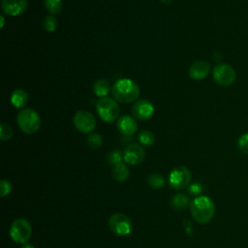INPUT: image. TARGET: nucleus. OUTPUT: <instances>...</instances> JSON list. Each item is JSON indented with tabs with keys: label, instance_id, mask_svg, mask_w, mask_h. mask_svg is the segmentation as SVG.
Instances as JSON below:
<instances>
[{
	"label": "nucleus",
	"instance_id": "nucleus-1",
	"mask_svg": "<svg viewBox=\"0 0 248 248\" xmlns=\"http://www.w3.org/2000/svg\"><path fill=\"white\" fill-rule=\"evenodd\" d=\"M190 210L193 219L204 225L211 221L215 213V205L213 201L207 196H199L190 202Z\"/></svg>",
	"mask_w": 248,
	"mask_h": 248
},
{
	"label": "nucleus",
	"instance_id": "nucleus-2",
	"mask_svg": "<svg viewBox=\"0 0 248 248\" xmlns=\"http://www.w3.org/2000/svg\"><path fill=\"white\" fill-rule=\"evenodd\" d=\"M112 95L120 103H132L138 99L140 90L139 85L132 79L120 78L112 86Z\"/></svg>",
	"mask_w": 248,
	"mask_h": 248
},
{
	"label": "nucleus",
	"instance_id": "nucleus-3",
	"mask_svg": "<svg viewBox=\"0 0 248 248\" xmlns=\"http://www.w3.org/2000/svg\"><path fill=\"white\" fill-rule=\"evenodd\" d=\"M19 129L28 135L36 133L41 126V117L39 113L30 108L21 109L16 116Z\"/></svg>",
	"mask_w": 248,
	"mask_h": 248
},
{
	"label": "nucleus",
	"instance_id": "nucleus-4",
	"mask_svg": "<svg viewBox=\"0 0 248 248\" xmlns=\"http://www.w3.org/2000/svg\"><path fill=\"white\" fill-rule=\"evenodd\" d=\"M96 109L101 119L108 123L118 119L120 113V108L117 102L108 97L100 98L96 103Z\"/></svg>",
	"mask_w": 248,
	"mask_h": 248
},
{
	"label": "nucleus",
	"instance_id": "nucleus-5",
	"mask_svg": "<svg viewBox=\"0 0 248 248\" xmlns=\"http://www.w3.org/2000/svg\"><path fill=\"white\" fill-rule=\"evenodd\" d=\"M32 234V228L28 221L23 218L15 220L10 228L11 238L17 243H26Z\"/></svg>",
	"mask_w": 248,
	"mask_h": 248
},
{
	"label": "nucleus",
	"instance_id": "nucleus-6",
	"mask_svg": "<svg viewBox=\"0 0 248 248\" xmlns=\"http://www.w3.org/2000/svg\"><path fill=\"white\" fill-rule=\"evenodd\" d=\"M191 181V172L184 166L174 167L169 175V182L172 189L182 190L189 186Z\"/></svg>",
	"mask_w": 248,
	"mask_h": 248
},
{
	"label": "nucleus",
	"instance_id": "nucleus-7",
	"mask_svg": "<svg viewBox=\"0 0 248 248\" xmlns=\"http://www.w3.org/2000/svg\"><path fill=\"white\" fill-rule=\"evenodd\" d=\"M108 226L113 233L126 236L132 232V221L124 213H114L109 217Z\"/></svg>",
	"mask_w": 248,
	"mask_h": 248
},
{
	"label": "nucleus",
	"instance_id": "nucleus-8",
	"mask_svg": "<svg viewBox=\"0 0 248 248\" xmlns=\"http://www.w3.org/2000/svg\"><path fill=\"white\" fill-rule=\"evenodd\" d=\"M73 123L76 129L80 133L90 134L96 127V118L87 110H79L75 113Z\"/></svg>",
	"mask_w": 248,
	"mask_h": 248
},
{
	"label": "nucleus",
	"instance_id": "nucleus-9",
	"mask_svg": "<svg viewBox=\"0 0 248 248\" xmlns=\"http://www.w3.org/2000/svg\"><path fill=\"white\" fill-rule=\"evenodd\" d=\"M212 76L214 81L222 86L231 85L236 79V72L231 65L228 64H219L215 66Z\"/></svg>",
	"mask_w": 248,
	"mask_h": 248
},
{
	"label": "nucleus",
	"instance_id": "nucleus-10",
	"mask_svg": "<svg viewBox=\"0 0 248 248\" xmlns=\"http://www.w3.org/2000/svg\"><path fill=\"white\" fill-rule=\"evenodd\" d=\"M132 114L134 118L137 120L144 121L150 118L154 113V106L153 104L145 99H140L134 103L131 108Z\"/></svg>",
	"mask_w": 248,
	"mask_h": 248
},
{
	"label": "nucleus",
	"instance_id": "nucleus-11",
	"mask_svg": "<svg viewBox=\"0 0 248 248\" xmlns=\"http://www.w3.org/2000/svg\"><path fill=\"white\" fill-rule=\"evenodd\" d=\"M145 158L144 148L138 143L129 144L123 152V159L127 164L139 165L143 162Z\"/></svg>",
	"mask_w": 248,
	"mask_h": 248
},
{
	"label": "nucleus",
	"instance_id": "nucleus-12",
	"mask_svg": "<svg viewBox=\"0 0 248 248\" xmlns=\"http://www.w3.org/2000/svg\"><path fill=\"white\" fill-rule=\"evenodd\" d=\"M1 8L8 16H19L27 9V0H2Z\"/></svg>",
	"mask_w": 248,
	"mask_h": 248
},
{
	"label": "nucleus",
	"instance_id": "nucleus-13",
	"mask_svg": "<svg viewBox=\"0 0 248 248\" xmlns=\"http://www.w3.org/2000/svg\"><path fill=\"white\" fill-rule=\"evenodd\" d=\"M210 72V64L206 60H197L189 68V76L194 80L204 79Z\"/></svg>",
	"mask_w": 248,
	"mask_h": 248
},
{
	"label": "nucleus",
	"instance_id": "nucleus-14",
	"mask_svg": "<svg viewBox=\"0 0 248 248\" xmlns=\"http://www.w3.org/2000/svg\"><path fill=\"white\" fill-rule=\"evenodd\" d=\"M116 127L118 131L124 136H132L138 129V123L136 118L130 115H122L116 121Z\"/></svg>",
	"mask_w": 248,
	"mask_h": 248
},
{
	"label": "nucleus",
	"instance_id": "nucleus-15",
	"mask_svg": "<svg viewBox=\"0 0 248 248\" xmlns=\"http://www.w3.org/2000/svg\"><path fill=\"white\" fill-rule=\"evenodd\" d=\"M29 100L27 92L22 88L15 89L11 95V104L15 108H22Z\"/></svg>",
	"mask_w": 248,
	"mask_h": 248
},
{
	"label": "nucleus",
	"instance_id": "nucleus-16",
	"mask_svg": "<svg viewBox=\"0 0 248 248\" xmlns=\"http://www.w3.org/2000/svg\"><path fill=\"white\" fill-rule=\"evenodd\" d=\"M111 173H112V177L115 180H117L119 182H123V181H126L129 178L130 170L125 164L119 163V164H116L112 167Z\"/></svg>",
	"mask_w": 248,
	"mask_h": 248
},
{
	"label": "nucleus",
	"instance_id": "nucleus-17",
	"mask_svg": "<svg viewBox=\"0 0 248 248\" xmlns=\"http://www.w3.org/2000/svg\"><path fill=\"white\" fill-rule=\"evenodd\" d=\"M109 90H110L109 83L105 78H99L93 84V91H94L95 95L99 98L107 97Z\"/></svg>",
	"mask_w": 248,
	"mask_h": 248
},
{
	"label": "nucleus",
	"instance_id": "nucleus-18",
	"mask_svg": "<svg viewBox=\"0 0 248 248\" xmlns=\"http://www.w3.org/2000/svg\"><path fill=\"white\" fill-rule=\"evenodd\" d=\"M138 139H139L140 143L144 146H151L155 141L154 134L148 130L140 131L138 136Z\"/></svg>",
	"mask_w": 248,
	"mask_h": 248
},
{
	"label": "nucleus",
	"instance_id": "nucleus-19",
	"mask_svg": "<svg viewBox=\"0 0 248 248\" xmlns=\"http://www.w3.org/2000/svg\"><path fill=\"white\" fill-rule=\"evenodd\" d=\"M44 4L46 9L53 15L59 14L63 9L62 0H44Z\"/></svg>",
	"mask_w": 248,
	"mask_h": 248
},
{
	"label": "nucleus",
	"instance_id": "nucleus-20",
	"mask_svg": "<svg viewBox=\"0 0 248 248\" xmlns=\"http://www.w3.org/2000/svg\"><path fill=\"white\" fill-rule=\"evenodd\" d=\"M171 203H172V205L175 209L182 210V209H184L185 207L188 206V204L190 203V201H189V198L186 195L177 194L172 198V202Z\"/></svg>",
	"mask_w": 248,
	"mask_h": 248
},
{
	"label": "nucleus",
	"instance_id": "nucleus-21",
	"mask_svg": "<svg viewBox=\"0 0 248 248\" xmlns=\"http://www.w3.org/2000/svg\"><path fill=\"white\" fill-rule=\"evenodd\" d=\"M147 181H148L149 186L155 190H160V189L164 188V186H165V180H164L163 176H161L158 173H152L148 177Z\"/></svg>",
	"mask_w": 248,
	"mask_h": 248
},
{
	"label": "nucleus",
	"instance_id": "nucleus-22",
	"mask_svg": "<svg viewBox=\"0 0 248 248\" xmlns=\"http://www.w3.org/2000/svg\"><path fill=\"white\" fill-rule=\"evenodd\" d=\"M86 142L90 148L98 149L103 144V139L97 133H90L86 139Z\"/></svg>",
	"mask_w": 248,
	"mask_h": 248
},
{
	"label": "nucleus",
	"instance_id": "nucleus-23",
	"mask_svg": "<svg viewBox=\"0 0 248 248\" xmlns=\"http://www.w3.org/2000/svg\"><path fill=\"white\" fill-rule=\"evenodd\" d=\"M13 135H14V132H13L12 127L10 125H8L7 123L2 122L0 124V140L2 141L9 140L12 139Z\"/></svg>",
	"mask_w": 248,
	"mask_h": 248
},
{
	"label": "nucleus",
	"instance_id": "nucleus-24",
	"mask_svg": "<svg viewBox=\"0 0 248 248\" xmlns=\"http://www.w3.org/2000/svg\"><path fill=\"white\" fill-rule=\"evenodd\" d=\"M43 27L47 32H53L57 27V20L52 16H47L43 20Z\"/></svg>",
	"mask_w": 248,
	"mask_h": 248
},
{
	"label": "nucleus",
	"instance_id": "nucleus-25",
	"mask_svg": "<svg viewBox=\"0 0 248 248\" xmlns=\"http://www.w3.org/2000/svg\"><path fill=\"white\" fill-rule=\"evenodd\" d=\"M108 161L111 164V165H116L119 163H122L123 159V153L120 150H112L107 157Z\"/></svg>",
	"mask_w": 248,
	"mask_h": 248
},
{
	"label": "nucleus",
	"instance_id": "nucleus-26",
	"mask_svg": "<svg viewBox=\"0 0 248 248\" xmlns=\"http://www.w3.org/2000/svg\"><path fill=\"white\" fill-rule=\"evenodd\" d=\"M237 146L242 153L248 155V133H245L238 138Z\"/></svg>",
	"mask_w": 248,
	"mask_h": 248
},
{
	"label": "nucleus",
	"instance_id": "nucleus-27",
	"mask_svg": "<svg viewBox=\"0 0 248 248\" xmlns=\"http://www.w3.org/2000/svg\"><path fill=\"white\" fill-rule=\"evenodd\" d=\"M0 190H1V197L4 198L11 193L12 184L6 179H2L1 183H0Z\"/></svg>",
	"mask_w": 248,
	"mask_h": 248
},
{
	"label": "nucleus",
	"instance_id": "nucleus-28",
	"mask_svg": "<svg viewBox=\"0 0 248 248\" xmlns=\"http://www.w3.org/2000/svg\"><path fill=\"white\" fill-rule=\"evenodd\" d=\"M202 191H203V189H202V185L199 183H193L189 187V193L192 195H195V196L200 195Z\"/></svg>",
	"mask_w": 248,
	"mask_h": 248
},
{
	"label": "nucleus",
	"instance_id": "nucleus-29",
	"mask_svg": "<svg viewBox=\"0 0 248 248\" xmlns=\"http://www.w3.org/2000/svg\"><path fill=\"white\" fill-rule=\"evenodd\" d=\"M0 19H1V29L4 27V23H5V18H4V16H0Z\"/></svg>",
	"mask_w": 248,
	"mask_h": 248
},
{
	"label": "nucleus",
	"instance_id": "nucleus-30",
	"mask_svg": "<svg viewBox=\"0 0 248 248\" xmlns=\"http://www.w3.org/2000/svg\"><path fill=\"white\" fill-rule=\"evenodd\" d=\"M22 248H35V247L33 245H31V244H24L22 246Z\"/></svg>",
	"mask_w": 248,
	"mask_h": 248
}]
</instances>
